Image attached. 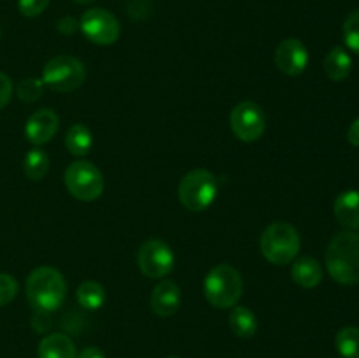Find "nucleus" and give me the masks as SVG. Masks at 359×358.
<instances>
[{
  "mask_svg": "<svg viewBox=\"0 0 359 358\" xmlns=\"http://www.w3.org/2000/svg\"><path fill=\"white\" fill-rule=\"evenodd\" d=\"M333 281L347 286L359 284V232H340L330 241L325 255Z\"/></svg>",
  "mask_w": 359,
  "mask_h": 358,
  "instance_id": "1",
  "label": "nucleus"
},
{
  "mask_svg": "<svg viewBox=\"0 0 359 358\" xmlns=\"http://www.w3.org/2000/svg\"><path fill=\"white\" fill-rule=\"evenodd\" d=\"M67 281L53 267H39L27 279V298L34 311L53 312L65 302Z\"/></svg>",
  "mask_w": 359,
  "mask_h": 358,
  "instance_id": "2",
  "label": "nucleus"
},
{
  "mask_svg": "<svg viewBox=\"0 0 359 358\" xmlns=\"http://www.w3.org/2000/svg\"><path fill=\"white\" fill-rule=\"evenodd\" d=\"M244 291L241 272L228 263L212 267L203 279V295L216 309H231L238 304Z\"/></svg>",
  "mask_w": 359,
  "mask_h": 358,
  "instance_id": "3",
  "label": "nucleus"
},
{
  "mask_svg": "<svg viewBox=\"0 0 359 358\" xmlns=\"http://www.w3.org/2000/svg\"><path fill=\"white\" fill-rule=\"evenodd\" d=\"M302 248V239L297 228L286 221H276L263 230L259 239L262 255L273 265L293 263Z\"/></svg>",
  "mask_w": 359,
  "mask_h": 358,
  "instance_id": "4",
  "label": "nucleus"
},
{
  "mask_svg": "<svg viewBox=\"0 0 359 358\" xmlns=\"http://www.w3.org/2000/svg\"><path fill=\"white\" fill-rule=\"evenodd\" d=\"M219 192V181L207 168H195L181 179L177 188L179 200L182 206L193 213L209 209Z\"/></svg>",
  "mask_w": 359,
  "mask_h": 358,
  "instance_id": "5",
  "label": "nucleus"
},
{
  "mask_svg": "<svg viewBox=\"0 0 359 358\" xmlns=\"http://www.w3.org/2000/svg\"><path fill=\"white\" fill-rule=\"evenodd\" d=\"M65 186L74 199L93 202L104 193L105 181L97 165L86 160H76L67 167Z\"/></svg>",
  "mask_w": 359,
  "mask_h": 358,
  "instance_id": "6",
  "label": "nucleus"
},
{
  "mask_svg": "<svg viewBox=\"0 0 359 358\" xmlns=\"http://www.w3.org/2000/svg\"><path fill=\"white\" fill-rule=\"evenodd\" d=\"M42 83L55 91H74L86 79V69L81 60L69 55H58L49 60L42 69Z\"/></svg>",
  "mask_w": 359,
  "mask_h": 358,
  "instance_id": "7",
  "label": "nucleus"
},
{
  "mask_svg": "<svg viewBox=\"0 0 359 358\" xmlns=\"http://www.w3.org/2000/svg\"><path fill=\"white\" fill-rule=\"evenodd\" d=\"M137 265L146 277L163 279L174 270L175 255L165 241L149 239L137 251Z\"/></svg>",
  "mask_w": 359,
  "mask_h": 358,
  "instance_id": "8",
  "label": "nucleus"
},
{
  "mask_svg": "<svg viewBox=\"0 0 359 358\" xmlns=\"http://www.w3.org/2000/svg\"><path fill=\"white\" fill-rule=\"evenodd\" d=\"M231 132L242 142H255L262 139L266 128V116L262 105L252 100H244L230 112Z\"/></svg>",
  "mask_w": 359,
  "mask_h": 358,
  "instance_id": "9",
  "label": "nucleus"
},
{
  "mask_svg": "<svg viewBox=\"0 0 359 358\" xmlns=\"http://www.w3.org/2000/svg\"><path fill=\"white\" fill-rule=\"evenodd\" d=\"M79 28L88 41L98 46L114 44L119 39V34H121L118 18L109 13V11L102 9V7L88 9L81 16Z\"/></svg>",
  "mask_w": 359,
  "mask_h": 358,
  "instance_id": "10",
  "label": "nucleus"
},
{
  "mask_svg": "<svg viewBox=\"0 0 359 358\" xmlns=\"http://www.w3.org/2000/svg\"><path fill=\"white\" fill-rule=\"evenodd\" d=\"M276 60L277 69L286 76H300L305 72L309 65V49L300 39H284L276 48Z\"/></svg>",
  "mask_w": 359,
  "mask_h": 358,
  "instance_id": "11",
  "label": "nucleus"
},
{
  "mask_svg": "<svg viewBox=\"0 0 359 358\" xmlns=\"http://www.w3.org/2000/svg\"><path fill=\"white\" fill-rule=\"evenodd\" d=\"M58 114L53 109H39L27 119L25 135H27L28 142L34 146H44L49 140H53V137L58 132Z\"/></svg>",
  "mask_w": 359,
  "mask_h": 358,
  "instance_id": "12",
  "label": "nucleus"
},
{
  "mask_svg": "<svg viewBox=\"0 0 359 358\" xmlns=\"http://www.w3.org/2000/svg\"><path fill=\"white\" fill-rule=\"evenodd\" d=\"M181 307V288L172 279H161L151 293V309L161 318L174 316Z\"/></svg>",
  "mask_w": 359,
  "mask_h": 358,
  "instance_id": "13",
  "label": "nucleus"
},
{
  "mask_svg": "<svg viewBox=\"0 0 359 358\" xmlns=\"http://www.w3.org/2000/svg\"><path fill=\"white\" fill-rule=\"evenodd\" d=\"M337 221L344 228L351 232L359 230V192L358 190H347L335 199L333 206Z\"/></svg>",
  "mask_w": 359,
  "mask_h": 358,
  "instance_id": "14",
  "label": "nucleus"
},
{
  "mask_svg": "<svg viewBox=\"0 0 359 358\" xmlns=\"http://www.w3.org/2000/svg\"><path fill=\"white\" fill-rule=\"evenodd\" d=\"M291 277L302 288H316L323 281V267L312 256H300L293 260Z\"/></svg>",
  "mask_w": 359,
  "mask_h": 358,
  "instance_id": "15",
  "label": "nucleus"
},
{
  "mask_svg": "<svg viewBox=\"0 0 359 358\" xmlns=\"http://www.w3.org/2000/svg\"><path fill=\"white\" fill-rule=\"evenodd\" d=\"M39 358H77L74 340L65 333H49L39 343Z\"/></svg>",
  "mask_w": 359,
  "mask_h": 358,
  "instance_id": "16",
  "label": "nucleus"
},
{
  "mask_svg": "<svg viewBox=\"0 0 359 358\" xmlns=\"http://www.w3.org/2000/svg\"><path fill=\"white\" fill-rule=\"evenodd\" d=\"M353 70V58L342 46H335L328 51L325 58V72L335 83L347 79Z\"/></svg>",
  "mask_w": 359,
  "mask_h": 358,
  "instance_id": "17",
  "label": "nucleus"
},
{
  "mask_svg": "<svg viewBox=\"0 0 359 358\" xmlns=\"http://www.w3.org/2000/svg\"><path fill=\"white\" fill-rule=\"evenodd\" d=\"M228 323H230L231 332L241 339H251L258 332V318L251 309L244 307V305L231 307Z\"/></svg>",
  "mask_w": 359,
  "mask_h": 358,
  "instance_id": "18",
  "label": "nucleus"
},
{
  "mask_svg": "<svg viewBox=\"0 0 359 358\" xmlns=\"http://www.w3.org/2000/svg\"><path fill=\"white\" fill-rule=\"evenodd\" d=\"M65 146L70 154L77 158L86 157L93 147V133L83 123H76L69 128L65 135Z\"/></svg>",
  "mask_w": 359,
  "mask_h": 358,
  "instance_id": "19",
  "label": "nucleus"
},
{
  "mask_svg": "<svg viewBox=\"0 0 359 358\" xmlns=\"http://www.w3.org/2000/svg\"><path fill=\"white\" fill-rule=\"evenodd\" d=\"M77 302L83 309L88 311H97L107 300V293H105V288L102 286L97 281H84L79 288H77Z\"/></svg>",
  "mask_w": 359,
  "mask_h": 358,
  "instance_id": "20",
  "label": "nucleus"
},
{
  "mask_svg": "<svg viewBox=\"0 0 359 358\" xmlns=\"http://www.w3.org/2000/svg\"><path fill=\"white\" fill-rule=\"evenodd\" d=\"M49 165H51L49 154L41 147H34L25 154L23 172L30 181H41L49 172Z\"/></svg>",
  "mask_w": 359,
  "mask_h": 358,
  "instance_id": "21",
  "label": "nucleus"
},
{
  "mask_svg": "<svg viewBox=\"0 0 359 358\" xmlns=\"http://www.w3.org/2000/svg\"><path fill=\"white\" fill-rule=\"evenodd\" d=\"M337 351L344 358H359V329L358 326H344L335 337Z\"/></svg>",
  "mask_w": 359,
  "mask_h": 358,
  "instance_id": "22",
  "label": "nucleus"
},
{
  "mask_svg": "<svg viewBox=\"0 0 359 358\" xmlns=\"http://www.w3.org/2000/svg\"><path fill=\"white\" fill-rule=\"evenodd\" d=\"M342 34L347 48L353 53H356V55H359V9L353 11V13L346 18L342 27Z\"/></svg>",
  "mask_w": 359,
  "mask_h": 358,
  "instance_id": "23",
  "label": "nucleus"
},
{
  "mask_svg": "<svg viewBox=\"0 0 359 358\" xmlns=\"http://www.w3.org/2000/svg\"><path fill=\"white\" fill-rule=\"evenodd\" d=\"M44 88L46 86L44 83H42V79H37V77H27V79H23L20 84H18L16 91L20 100L32 104V102L39 100V98L42 97Z\"/></svg>",
  "mask_w": 359,
  "mask_h": 358,
  "instance_id": "24",
  "label": "nucleus"
},
{
  "mask_svg": "<svg viewBox=\"0 0 359 358\" xmlns=\"http://www.w3.org/2000/svg\"><path fill=\"white\" fill-rule=\"evenodd\" d=\"M18 290H20L18 281L11 274L0 272V307L13 302L14 297L18 295Z\"/></svg>",
  "mask_w": 359,
  "mask_h": 358,
  "instance_id": "25",
  "label": "nucleus"
},
{
  "mask_svg": "<svg viewBox=\"0 0 359 358\" xmlns=\"http://www.w3.org/2000/svg\"><path fill=\"white\" fill-rule=\"evenodd\" d=\"M51 0H18V9L23 16L35 18L48 9Z\"/></svg>",
  "mask_w": 359,
  "mask_h": 358,
  "instance_id": "26",
  "label": "nucleus"
},
{
  "mask_svg": "<svg viewBox=\"0 0 359 358\" xmlns=\"http://www.w3.org/2000/svg\"><path fill=\"white\" fill-rule=\"evenodd\" d=\"M13 97V81L7 74L0 72V109L6 107Z\"/></svg>",
  "mask_w": 359,
  "mask_h": 358,
  "instance_id": "27",
  "label": "nucleus"
},
{
  "mask_svg": "<svg viewBox=\"0 0 359 358\" xmlns=\"http://www.w3.org/2000/svg\"><path fill=\"white\" fill-rule=\"evenodd\" d=\"M77 28H79V21L74 20L72 16H65L58 21V30L62 32V34L70 35V34H74Z\"/></svg>",
  "mask_w": 359,
  "mask_h": 358,
  "instance_id": "28",
  "label": "nucleus"
},
{
  "mask_svg": "<svg viewBox=\"0 0 359 358\" xmlns=\"http://www.w3.org/2000/svg\"><path fill=\"white\" fill-rule=\"evenodd\" d=\"M347 140H349V144H353V146L359 147V118H356L351 123L349 130H347Z\"/></svg>",
  "mask_w": 359,
  "mask_h": 358,
  "instance_id": "29",
  "label": "nucleus"
},
{
  "mask_svg": "<svg viewBox=\"0 0 359 358\" xmlns=\"http://www.w3.org/2000/svg\"><path fill=\"white\" fill-rule=\"evenodd\" d=\"M77 358H105V354L100 347L88 346V347H84L79 354H77Z\"/></svg>",
  "mask_w": 359,
  "mask_h": 358,
  "instance_id": "30",
  "label": "nucleus"
},
{
  "mask_svg": "<svg viewBox=\"0 0 359 358\" xmlns=\"http://www.w3.org/2000/svg\"><path fill=\"white\" fill-rule=\"evenodd\" d=\"M76 4H81V6H86V4H91L95 2V0H74Z\"/></svg>",
  "mask_w": 359,
  "mask_h": 358,
  "instance_id": "31",
  "label": "nucleus"
},
{
  "mask_svg": "<svg viewBox=\"0 0 359 358\" xmlns=\"http://www.w3.org/2000/svg\"><path fill=\"white\" fill-rule=\"evenodd\" d=\"M170 358H179V357H170Z\"/></svg>",
  "mask_w": 359,
  "mask_h": 358,
  "instance_id": "32",
  "label": "nucleus"
},
{
  "mask_svg": "<svg viewBox=\"0 0 359 358\" xmlns=\"http://www.w3.org/2000/svg\"><path fill=\"white\" fill-rule=\"evenodd\" d=\"M0 34H2V32H0Z\"/></svg>",
  "mask_w": 359,
  "mask_h": 358,
  "instance_id": "33",
  "label": "nucleus"
}]
</instances>
